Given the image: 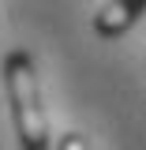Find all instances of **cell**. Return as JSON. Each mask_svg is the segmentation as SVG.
I'll return each instance as SVG.
<instances>
[{
  "label": "cell",
  "mask_w": 146,
  "mask_h": 150,
  "mask_svg": "<svg viewBox=\"0 0 146 150\" xmlns=\"http://www.w3.org/2000/svg\"><path fill=\"white\" fill-rule=\"evenodd\" d=\"M146 11V0H109L94 11V30L101 38H120L135 26V19Z\"/></svg>",
  "instance_id": "cell-2"
},
{
  "label": "cell",
  "mask_w": 146,
  "mask_h": 150,
  "mask_svg": "<svg viewBox=\"0 0 146 150\" xmlns=\"http://www.w3.org/2000/svg\"><path fill=\"white\" fill-rule=\"evenodd\" d=\"M56 150H90V146H86V139H83L79 131H64V135H60V146H56Z\"/></svg>",
  "instance_id": "cell-3"
},
{
  "label": "cell",
  "mask_w": 146,
  "mask_h": 150,
  "mask_svg": "<svg viewBox=\"0 0 146 150\" xmlns=\"http://www.w3.org/2000/svg\"><path fill=\"white\" fill-rule=\"evenodd\" d=\"M4 90L15 120V135L23 150H49V120L41 109V90H37V68L26 49H11L0 64Z\"/></svg>",
  "instance_id": "cell-1"
}]
</instances>
